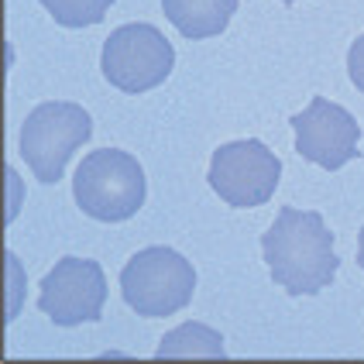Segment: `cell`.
Masks as SVG:
<instances>
[{
  "mask_svg": "<svg viewBox=\"0 0 364 364\" xmlns=\"http://www.w3.org/2000/svg\"><path fill=\"white\" fill-rule=\"evenodd\" d=\"M347 73H350V82L364 93V35L354 38L350 52H347Z\"/></svg>",
  "mask_w": 364,
  "mask_h": 364,
  "instance_id": "12",
  "label": "cell"
},
{
  "mask_svg": "<svg viewBox=\"0 0 364 364\" xmlns=\"http://www.w3.org/2000/svg\"><path fill=\"white\" fill-rule=\"evenodd\" d=\"M282 4H285V7H289V4H296V0H282Z\"/></svg>",
  "mask_w": 364,
  "mask_h": 364,
  "instance_id": "14",
  "label": "cell"
},
{
  "mask_svg": "<svg viewBox=\"0 0 364 364\" xmlns=\"http://www.w3.org/2000/svg\"><path fill=\"white\" fill-rule=\"evenodd\" d=\"M73 196L86 217L100 223H121L144 206L148 179L134 155L121 148H100L80 162L73 176Z\"/></svg>",
  "mask_w": 364,
  "mask_h": 364,
  "instance_id": "2",
  "label": "cell"
},
{
  "mask_svg": "<svg viewBox=\"0 0 364 364\" xmlns=\"http://www.w3.org/2000/svg\"><path fill=\"white\" fill-rule=\"evenodd\" d=\"M162 11L182 38L200 41L227 31L237 0H162Z\"/></svg>",
  "mask_w": 364,
  "mask_h": 364,
  "instance_id": "9",
  "label": "cell"
},
{
  "mask_svg": "<svg viewBox=\"0 0 364 364\" xmlns=\"http://www.w3.org/2000/svg\"><path fill=\"white\" fill-rule=\"evenodd\" d=\"M358 264L364 268V230L358 234Z\"/></svg>",
  "mask_w": 364,
  "mask_h": 364,
  "instance_id": "13",
  "label": "cell"
},
{
  "mask_svg": "<svg viewBox=\"0 0 364 364\" xmlns=\"http://www.w3.org/2000/svg\"><path fill=\"white\" fill-rule=\"evenodd\" d=\"M176 52L155 24L131 21L110 31L103 41L100 69L107 82L121 93H148L172 76Z\"/></svg>",
  "mask_w": 364,
  "mask_h": 364,
  "instance_id": "5",
  "label": "cell"
},
{
  "mask_svg": "<svg viewBox=\"0 0 364 364\" xmlns=\"http://www.w3.org/2000/svg\"><path fill=\"white\" fill-rule=\"evenodd\" d=\"M196 268L172 247H144L121 272V296L138 316H172L193 303Z\"/></svg>",
  "mask_w": 364,
  "mask_h": 364,
  "instance_id": "3",
  "label": "cell"
},
{
  "mask_svg": "<svg viewBox=\"0 0 364 364\" xmlns=\"http://www.w3.org/2000/svg\"><path fill=\"white\" fill-rule=\"evenodd\" d=\"M41 7L62 28H90V24H100L107 18L114 0H41Z\"/></svg>",
  "mask_w": 364,
  "mask_h": 364,
  "instance_id": "11",
  "label": "cell"
},
{
  "mask_svg": "<svg viewBox=\"0 0 364 364\" xmlns=\"http://www.w3.org/2000/svg\"><path fill=\"white\" fill-rule=\"evenodd\" d=\"M289 124L296 131V151L326 172H337L361 155V124L354 121L350 110L326 97H313L309 107L299 110Z\"/></svg>",
  "mask_w": 364,
  "mask_h": 364,
  "instance_id": "8",
  "label": "cell"
},
{
  "mask_svg": "<svg viewBox=\"0 0 364 364\" xmlns=\"http://www.w3.org/2000/svg\"><path fill=\"white\" fill-rule=\"evenodd\" d=\"M282 179V162L262 141H227L213 151L206 182L227 206H262Z\"/></svg>",
  "mask_w": 364,
  "mask_h": 364,
  "instance_id": "6",
  "label": "cell"
},
{
  "mask_svg": "<svg viewBox=\"0 0 364 364\" xmlns=\"http://www.w3.org/2000/svg\"><path fill=\"white\" fill-rule=\"evenodd\" d=\"M159 358H227L223 337L213 326L203 323H182L172 333H165L159 344Z\"/></svg>",
  "mask_w": 364,
  "mask_h": 364,
  "instance_id": "10",
  "label": "cell"
},
{
  "mask_svg": "<svg viewBox=\"0 0 364 364\" xmlns=\"http://www.w3.org/2000/svg\"><path fill=\"white\" fill-rule=\"evenodd\" d=\"M262 255L272 268V282L289 296H316L337 279V247L333 230L316 210L282 206L272 230H264Z\"/></svg>",
  "mask_w": 364,
  "mask_h": 364,
  "instance_id": "1",
  "label": "cell"
},
{
  "mask_svg": "<svg viewBox=\"0 0 364 364\" xmlns=\"http://www.w3.org/2000/svg\"><path fill=\"white\" fill-rule=\"evenodd\" d=\"M90 134H93V117L80 103H38L21 127V155L35 172V179L52 186L65 176L69 159L76 155V148L90 141Z\"/></svg>",
  "mask_w": 364,
  "mask_h": 364,
  "instance_id": "4",
  "label": "cell"
},
{
  "mask_svg": "<svg viewBox=\"0 0 364 364\" xmlns=\"http://www.w3.org/2000/svg\"><path fill=\"white\" fill-rule=\"evenodd\" d=\"M107 303V275L93 258H62L41 279L38 309L55 326L97 323Z\"/></svg>",
  "mask_w": 364,
  "mask_h": 364,
  "instance_id": "7",
  "label": "cell"
}]
</instances>
